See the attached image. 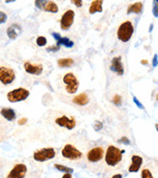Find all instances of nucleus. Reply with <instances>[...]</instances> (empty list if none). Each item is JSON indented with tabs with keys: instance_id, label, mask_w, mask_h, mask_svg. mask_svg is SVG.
Returning a JSON list of instances; mask_svg holds the SVG:
<instances>
[{
	"instance_id": "obj_40",
	"label": "nucleus",
	"mask_w": 158,
	"mask_h": 178,
	"mask_svg": "<svg viewBox=\"0 0 158 178\" xmlns=\"http://www.w3.org/2000/svg\"><path fill=\"white\" fill-rule=\"evenodd\" d=\"M148 60H142L141 61V64H143V65H148Z\"/></svg>"
},
{
	"instance_id": "obj_7",
	"label": "nucleus",
	"mask_w": 158,
	"mask_h": 178,
	"mask_svg": "<svg viewBox=\"0 0 158 178\" xmlns=\"http://www.w3.org/2000/svg\"><path fill=\"white\" fill-rule=\"evenodd\" d=\"M56 155V149L52 147H47V148H42L35 151L33 154V159L37 162H46L53 159Z\"/></svg>"
},
{
	"instance_id": "obj_11",
	"label": "nucleus",
	"mask_w": 158,
	"mask_h": 178,
	"mask_svg": "<svg viewBox=\"0 0 158 178\" xmlns=\"http://www.w3.org/2000/svg\"><path fill=\"white\" fill-rule=\"evenodd\" d=\"M75 20V12L72 9H69L66 12H64V14L61 16L60 18V27L62 30L66 31V30H69L70 27L73 25Z\"/></svg>"
},
{
	"instance_id": "obj_18",
	"label": "nucleus",
	"mask_w": 158,
	"mask_h": 178,
	"mask_svg": "<svg viewBox=\"0 0 158 178\" xmlns=\"http://www.w3.org/2000/svg\"><path fill=\"white\" fill-rule=\"evenodd\" d=\"M103 2L104 0H93L91 2L88 12L90 15H93L95 13H102L103 12Z\"/></svg>"
},
{
	"instance_id": "obj_2",
	"label": "nucleus",
	"mask_w": 158,
	"mask_h": 178,
	"mask_svg": "<svg viewBox=\"0 0 158 178\" xmlns=\"http://www.w3.org/2000/svg\"><path fill=\"white\" fill-rule=\"evenodd\" d=\"M61 155L69 161H80L83 158V153L72 143H66L61 149Z\"/></svg>"
},
{
	"instance_id": "obj_8",
	"label": "nucleus",
	"mask_w": 158,
	"mask_h": 178,
	"mask_svg": "<svg viewBox=\"0 0 158 178\" xmlns=\"http://www.w3.org/2000/svg\"><path fill=\"white\" fill-rule=\"evenodd\" d=\"M16 79L15 71L7 66H0V82L4 85L13 83Z\"/></svg>"
},
{
	"instance_id": "obj_19",
	"label": "nucleus",
	"mask_w": 158,
	"mask_h": 178,
	"mask_svg": "<svg viewBox=\"0 0 158 178\" xmlns=\"http://www.w3.org/2000/svg\"><path fill=\"white\" fill-rule=\"evenodd\" d=\"M143 11V3L142 2H136L134 4H131L130 6H128V8H127V14H137V15H140L142 13Z\"/></svg>"
},
{
	"instance_id": "obj_32",
	"label": "nucleus",
	"mask_w": 158,
	"mask_h": 178,
	"mask_svg": "<svg viewBox=\"0 0 158 178\" xmlns=\"http://www.w3.org/2000/svg\"><path fill=\"white\" fill-rule=\"evenodd\" d=\"M93 128H94V130H95V131H100L101 129L103 128V123H102L101 121H96L95 123H94Z\"/></svg>"
},
{
	"instance_id": "obj_9",
	"label": "nucleus",
	"mask_w": 158,
	"mask_h": 178,
	"mask_svg": "<svg viewBox=\"0 0 158 178\" xmlns=\"http://www.w3.org/2000/svg\"><path fill=\"white\" fill-rule=\"evenodd\" d=\"M27 171L28 169L25 164L17 163L12 168L6 178H25V176L27 175Z\"/></svg>"
},
{
	"instance_id": "obj_20",
	"label": "nucleus",
	"mask_w": 158,
	"mask_h": 178,
	"mask_svg": "<svg viewBox=\"0 0 158 178\" xmlns=\"http://www.w3.org/2000/svg\"><path fill=\"white\" fill-rule=\"evenodd\" d=\"M8 134V126L5 123V121L0 118V142H4L7 138Z\"/></svg>"
},
{
	"instance_id": "obj_5",
	"label": "nucleus",
	"mask_w": 158,
	"mask_h": 178,
	"mask_svg": "<svg viewBox=\"0 0 158 178\" xmlns=\"http://www.w3.org/2000/svg\"><path fill=\"white\" fill-rule=\"evenodd\" d=\"M30 95L28 89L24 87H19L11 90L7 93V99L10 103H17L26 100Z\"/></svg>"
},
{
	"instance_id": "obj_31",
	"label": "nucleus",
	"mask_w": 158,
	"mask_h": 178,
	"mask_svg": "<svg viewBox=\"0 0 158 178\" xmlns=\"http://www.w3.org/2000/svg\"><path fill=\"white\" fill-rule=\"evenodd\" d=\"M60 50V46L59 45H56V46H51V47H47V51H58Z\"/></svg>"
},
{
	"instance_id": "obj_15",
	"label": "nucleus",
	"mask_w": 158,
	"mask_h": 178,
	"mask_svg": "<svg viewBox=\"0 0 158 178\" xmlns=\"http://www.w3.org/2000/svg\"><path fill=\"white\" fill-rule=\"evenodd\" d=\"M21 26L17 23H13L7 28V36L11 40H16L19 35L21 33Z\"/></svg>"
},
{
	"instance_id": "obj_24",
	"label": "nucleus",
	"mask_w": 158,
	"mask_h": 178,
	"mask_svg": "<svg viewBox=\"0 0 158 178\" xmlns=\"http://www.w3.org/2000/svg\"><path fill=\"white\" fill-rule=\"evenodd\" d=\"M54 168H56V169H58L59 171H63V172H70L72 173L73 171V169H70L68 167H66V165H59V164H54Z\"/></svg>"
},
{
	"instance_id": "obj_1",
	"label": "nucleus",
	"mask_w": 158,
	"mask_h": 178,
	"mask_svg": "<svg viewBox=\"0 0 158 178\" xmlns=\"http://www.w3.org/2000/svg\"><path fill=\"white\" fill-rule=\"evenodd\" d=\"M124 150H120L117 146L110 145L105 151L104 161L109 169H115L122 162V154Z\"/></svg>"
},
{
	"instance_id": "obj_21",
	"label": "nucleus",
	"mask_w": 158,
	"mask_h": 178,
	"mask_svg": "<svg viewBox=\"0 0 158 178\" xmlns=\"http://www.w3.org/2000/svg\"><path fill=\"white\" fill-rule=\"evenodd\" d=\"M74 63L75 61L72 58H60L57 60V65L60 68H66V67L69 68V67H72L74 65Z\"/></svg>"
},
{
	"instance_id": "obj_10",
	"label": "nucleus",
	"mask_w": 158,
	"mask_h": 178,
	"mask_svg": "<svg viewBox=\"0 0 158 178\" xmlns=\"http://www.w3.org/2000/svg\"><path fill=\"white\" fill-rule=\"evenodd\" d=\"M54 122L57 126L66 128L67 130H73L77 125V121L74 116H67L65 114L56 117L54 119Z\"/></svg>"
},
{
	"instance_id": "obj_13",
	"label": "nucleus",
	"mask_w": 158,
	"mask_h": 178,
	"mask_svg": "<svg viewBox=\"0 0 158 178\" xmlns=\"http://www.w3.org/2000/svg\"><path fill=\"white\" fill-rule=\"evenodd\" d=\"M111 71L114 73L118 74V76H122L124 73V68L122 64V58L121 56H115L112 59L111 66H110Z\"/></svg>"
},
{
	"instance_id": "obj_6",
	"label": "nucleus",
	"mask_w": 158,
	"mask_h": 178,
	"mask_svg": "<svg viewBox=\"0 0 158 178\" xmlns=\"http://www.w3.org/2000/svg\"><path fill=\"white\" fill-rule=\"evenodd\" d=\"M63 83L65 84V90L68 94H75L78 91L80 82L78 81V78L73 73H67L63 77Z\"/></svg>"
},
{
	"instance_id": "obj_41",
	"label": "nucleus",
	"mask_w": 158,
	"mask_h": 178,
	"mask_svg": "<svg viewBox=\"0 0 158 178\" xmlns=\"http://www.w3.org/2000/svg\"><path fill=\"white\" fill-rule=\"evenodd\" d=\"M16 0H5V3H12V2H15Z\"/></svg>"
},
{
	"instance_id": "obj_38",
	"label": "nucleus",
	"mask_w": 158,
	"mask_h": 178,
	"mask_svg": "<svg viewBox=\"0 0 158 178\" xmlns=\"http://www.w3.org/2000/svg\"><path fill=\"white\" fill-rule=\"evenodd\" d=\"M62 178H72V173H70V172H66V173L62 176Z\"/></svg>"
},
{
	"instance_id": "obj_36",
	"label": "nucleus",
	"mask_w": 158,
	"mask_h": 178,
	"mask_svg": "<svg viewBox=\"0 0 158 178\" xmlns=\"http://www.w3.org/2000/svg\"><path fill=\"white\" fill-rule=\"evenodd\" d=\"M157 65H158V55L157 54H154L153 59H152V66L153 67H156Z\"/></svg>"
},
{
	"instance_id": "obj_33",
	"label": "nucleus",
	"mask_w": 158,
	"mask_h": 178,
	"mask_svg": "<svg viewBox=\"0 0 158 178\" xmlns=\"http://www.w3.org/2000/svg\"><path fill=\"white\" fill-rule=\"evenodd\" d=\"M70 1L78 8H81L83 6V0H70Z\"/></svg>"
},
{
	"instance_id": "obj_14",
	"label": "nucleus",
	"mask_w": 158,
	"mask_h": 178,
	"mask_svg": "<svg viewBox=\"0 0 158 178\" xmlns=\"http://www.w3.org/2000/svg\"><path fill=\"white\" fill-rule=\"evenodd\" d=\"M143 165V158L139 155H133L131 157V165L128 168L129 172H137Z\"/></svg>"
},
{
	"instance_id": "obj_26",
	"label": "nucleus",
	"mask_w": 158,
	"mask_h": 178,
	"mask_svg": "<svg viewBox=\"0 0 158 178\" xmlns=\"http://www.w3.org/2000/svg\"><path fill=\"white\" fill-rule=\"evenodd\" d=\"M47 43H48V40L44 36H39L36 39V44H37L38 47H44L47 45Z\"/></svg>"
},
{
	"instance_id": "obj_37",
	"label": "nucleus",
	"mask_w": 158,
	"mask_h": 178,
	"mask_svg": "<svg viewBox=\"0 0 158 178\" xmlns=\"http://www.w3.org/2000/svg\"><path fill=\"white\" fill-rule=\"evenodd\" d=\"M26 122H27V118H25V117H23V118H21L19 121H17V124H19V125H24V124H25L26 123Z\"/></svg>"
},
{
	"instance_id": "obj_3",
	"label": "nucleus",
	"mask_w": 158,
	"mask_h": 178,
	"mask_svg": "<svg viewBox=\"0 0 158 178\" xmlns=\"http://www.w3.org/2000/svg\"><path fill=\"white\" fill-rule=\"evenodd\" d=\"M133 34H134V26H133V23L130 21H126L121 23L117 31L118 39L122 43L129 42Z\"/></svg>"
},
{
	"instance_id": "obj_30",
	"label": "nucleus",
	"mask_w": 158,
	"mask_h": 178,
	"mask_svg": "<svg viewBox=\"0 0 158 178\" xmlns=\"http://www.w3.org/2000/svg\"><path fill=\"white\" fill-rule=\"evenodd\" d=\"M7 15H6L4 12L2 11H0V24H2V23H5L6 21H7Z\"/></svg>"
},
{
	"instance_id": "obj_28",
	"label": "nucleus",
	"mask_w": 158,
	"mask_h": 178,
	"mask_svg": "<svg viewBox=\"0 0 158 178\" xmlns=\"http://www.w3.org/2000/svg\"><path fill=\"white\" fill-rule=\"evenodd\" d=\"M112 102L114 103V105H115V106H120L121 105V103H122V97H121L120 95H118V94H115L114 96V98H113V100H112Z\"/></svg>"
},
{
	"instance_id": "obj_29",
	"label": "nucleus",
	"mask_w": 158,
	"mask_h": 178,
	"mask_svg": "<svg viewBox=\"0 0 158 178\" xmlns=\"http://www.w3.org/2000/svg\"><path fill=\"white\" fill-rule=\"evenodd\" d=\"M152 14L155 17H158V0L152 1Z\"/></svg>"
},
{
	"instance_id": "obj_42",
	"label": "nucleus",
	"mask_w": 158,
	"mask_h": 178,
	"mask_svg": "<svg viewBox=\"0 0 158 178\" xmlns=\"http://www.w3.org/2000/svg\"><path fill=\"white\" fill-rule=\"evenodd\" d=\"M152 29H153V24L151 23V24H150V26H149V30H148V31L151 32V31H152Z\"/></svg>"
},
{
	"instance_id": "obj_25",
	"label": "nucleus",
	"mask_w": 158,
	"mask_h": 178,
	"mask_svg": "<svg viewBox=\"0 0 158 178\" xmlns=\"http://www.w3.org/2000/svg\"><path fill=\"white\" fill-rule=\"evenodd\" d=\"M50 1V0H35L34 4H35V7L38 8L39 10H43L45 9L47 3Z\"/></svg>"
},
{
	"instance_id": "obj_4",
	"label": "nucleus",
	"mask_w": 158,
	"mask_h": 178,
	"mask_svg": "<svg viewBox=\"0 0 158 178\" xmlns=\"http://www.w3.org/2000/svg\"><path fill=\"white\" fill-rule=\"evenodd\" d=\"M105 156V149L102 146H95L87 151V160L91 165H97L100 164L104 160Z\"/></svg>"
},
{
	"instance_id": "obj_16",
	"label": "nucleus",
	"mask_w": 158,
	"mask_h": 178,
	"mask_svg": "<svg viewBox=\"0 0 158 178\" xmlns=\"http://www.w3.org/2000/svg\"><path fill=\"white\" fill-rule=\"evenodd\" d=\"M89 97L88 95L86 93V92H83V93H81L79 95H76L74 98L72 99V102L75 104V105H78V106H87V104L89 103Z\"/></svg>"
},
{
	"instance_id": "obj_39",
	"label": "nucleus",
	"mask_w": 158,
	"mask_h": 178,
	"mask_svg": "<svg viewBox=\"0 0 158 178\" xmlns=\"http://www.w3.org/2000/svg\"><path fill=\"white\" fill-rule=\"evenodd\" d=\"M112 178H122V174L121 173H117V174H114L112 176Z\"/></svg>"
},
{
	"instance_id": "obj_35",
	"label": "nucleus",
	"mask_w": 158,
	"mask_h": 178,
	"mask_svg": "<svg viewBox=\"0 0 158 178\" xmlns=\"http://www.w3.org/2000/svg\"><path fill=\"white\" fill-rule=\"evenodd\" d=\"M119 142H121V143H124V144H130V140H129V138H126V137H122L119 140H118Z\"/></svg>"
},
{
	"instance_id": "obj_12",
	"label": "nucleus",
	"mask_w": 158,
	"mask_h": 178,
	"mask_svg": "<svg viewBox=\"0 0 158 178\" xmlns=\"http://www.w3.org/2000/svg\"><path fill=\"white\" fill-rule=\"evenodd\" d=\"M23 68L29 75H33V76H40L44 71V67L42 64L39 63H31L29 61L23 63Z\"/></svg>"
},
{
	"instance_id": "obj_43",
	"label": "nucleus",
	"mask_w": 158,
	"mask_h": 178,
	"mask_svg": "<svg viewBox=\"0 0 158 178\" xmlns=\"http://www.w3.org/2000/svg\"><path fill=\"white\" fill-rule=\"evenodd\" d=\"M155 128H156V130H157V132H158V124H155Z\"/></svg>"
},
{
	"instance_id": "obj_27",
	"label": "nucleus",
	"mask_w": 158,
	"mask_h": 178,
	"mask_svg": "<svg viewBox=\"0 0 158 178\" xmlns=\"http://www.w3.org/2000/svg\"><path fill=\"white\" fill-rule=\"evenodd\" d=\"M141 175H142V178H153V175L151 173V171L147 168L142 169Z\"/></svg>"
},
{
	"instance_id": "obj_22",
	"label": "nucleus",
	"mask_w": 158,
	"mask_h": 178,
	"mask_svg": "<svg viewBox=\"0 0 158 178\" xmlns=\"http://www.w3.org/2000/svg\"><path fill=\"white\" fill-rule=\"evenodd\" d=\"M56 44L59 46H64L66 47H74V42L70 40L67 37H61L58 40H56Z\"/></svg>"
},
{
	"instance_id": "obj_34",
	"label": "nucleus",
	"mask_w": 158,
	"mask_h": 178,
	"mask_svg": "<svg viewBox=\"0 0 158 178\" xmlns=\"http://www.w3.org/2000/svg\"><path fill=\"white\" fill-rule=\"evenodd\" d=\"M133 102H134L135 104H136V106L139 108H141V109H144L145 108H144V106L142 105V103L140 102L136 97H133Z\"/></svg>"
},
{
	"instance_id": "obj_44",
	"label": "nucleus",
	"mask_w": 158,
	"mask_h": 178,
	"mask_svg": "<svg viewBox=\"0 0 158 178\" xmlns=\"http://www.w3.org/2000/svg\"><path fill=\"white\" fill-rule=\"evenodd\" d=\"M156 101H157V102H158V94H157V95H156Z\"/></svg>"
},
{
	"instance_id": "obj_23",
	"label": "nucleus",
	"mask_w": 158,
	"mask_h": 178,
	"mask_svg": "<svg viewBox=\"0 0 158 178\" xmlns=\"http://www.w3.org/2000/svg\"><path fill=\"white\" fill-rule=\"evenodd\" d=\"M45 12L48 13H52V14H56L58 12V6L56 2L53 1H48L46 5V7L44 9Z\"/></svg>"
},
{
	"instance_id": "obj_17",
	"label": "nucleus",
	"mask_w": 158,
	"mask_h": 178,
	"mask_svg": "<svg viewBox=\"0 0 158 178\" xmlns=\"http://www.w3.org/2000/svg\"><path fill=\"white\" fill-rule=\"evenodd\" d=\"M0 114H1V116L5 120L10 121V122L16 120L17 118V114L15 112V110L11 108H3L0 110Z\"/></svg>"
}]
</instances>
